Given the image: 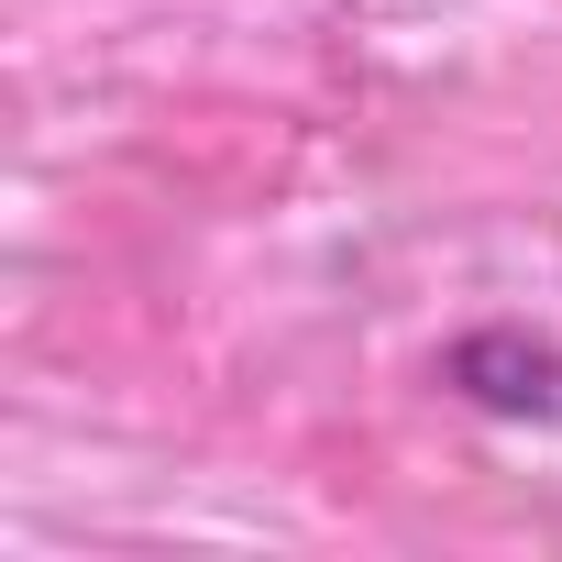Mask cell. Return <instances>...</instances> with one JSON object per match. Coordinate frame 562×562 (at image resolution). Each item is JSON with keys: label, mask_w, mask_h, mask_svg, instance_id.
Segmentation results:
<instances>
[{"label": "cell", "mask_w": 562, "mask_h": 562, "mask_svg": "<svg viewBox=\"0 0 562 562\" xmlns=\"http://www.w3.org/2000/svg\"><path fill=\"white\" fill-rule=\"evenodd\" d=\"M452 386L485 397V408H507V419H562V353L529 342V331H474V342H452Z\"/></svg>", "instance_id": "6da1fadb"}]
</instances>
